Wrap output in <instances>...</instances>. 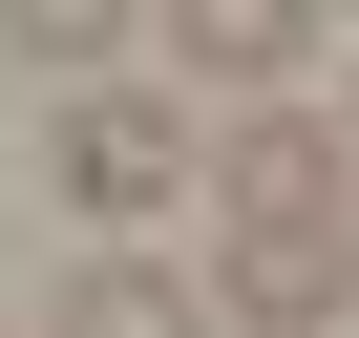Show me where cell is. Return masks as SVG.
Returning a JSON list of instances; mask_svg holds the SVG:
<instances>
[{"mask_svg": "<svg viewBox=\"0 0 359 338\" xmlns=\"http://www.w3.org/2000/svg\"><path fill=\"white\" fill-rule=\"evenodd\" d=\"M212 296L254 317V338H338L359 317V148L338 127H296V106H254L233 127V169H212Z\"/></svg>", "mask_w": 359, "mask_h": 338, "instance_id": "6da1fadb", "label": "cell"}, {"mask_svg": "<svg viewBox=\"0 0 359 338\" xmlns=\"http://www.w3.org/2000/svg\"><path fill=\"white\" fill-rule=\"evenodd\" d=\"M64 191L85 212H169V191H191V127H169L148 85H85L64 106Z\"/></svg>", "mask_w": 359, "mask_h": 338, "instance_id": "7a4b0ae2", "label": "cell"}, {"mask_svg": "<svg viewBox=\"0 0 359 338\" xmlns=\"http://www.w3.org/2000/svg\"><path fill=\"white\" fill-rule=\"evenodd\" d=\"M169 43H191V85H296L317 64V0H148Z\"/></svg>", "mask_w": 359, "mask_h": 338, "instance_id": "3957f363", "label": "cell"}, {"mask_svg": "<svg viewBox=\"0 0 359 338\" xmlns=\"http://www.w3.org/2000/svg\"><path fill=\"white\" fill-rule=\"evenodd\" d=\"M43 338H191V275H148V254H85Z\"/></svg>", "mask_w": 359, "mask_h": 338, "instance_id": "277c9868", "label": "cell"}, {"mask_svg": "<svg viewBox=\"0 0 359 338\" xmlns=\"http://www.w3.org/2000/svg\"><path fill=\"white\" fill-rule=\"evenodd\" d=\"M0 43H22V64H64V85H85V64L127 43V0H0Z\"/></svg>", "mask_w": 359, "mask_h": 338, "instance_id": "5b68a950", "label": "cell"}, {"mask_svg": "<svg viewBox=\"0 0 359 338\" xmlns=\"http://www.w3.org/2000/svg\"><path fill=\"white\" fill-rule=\"evenodd\" d=\"M338 148H359V106H338Z\"/></svg>", "mask_w": 359, "mask_h": 338, "instance_id": "8992f818", "label": "cell"}, {"mask_svg": "<svg viewBox=\"0 0 359 338\" xmlns=\"http://www.w3.org/2000/svg\"><path fill=\"white\" fill-rule=\"evenodd\" d=\"M0 338H22V317H0Z\"/></svg>", "mask_w": 359, "mask_h": 338, "instance_id": "52a82bcc", "label": "cell"}]
</instances>
